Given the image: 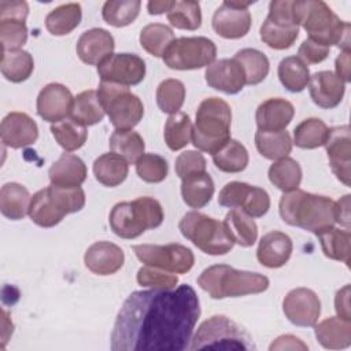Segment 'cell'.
<instances>
[{
  "instance_id": "1",
  "label": "cell",
  "mask_w": 351,
  "mask_h": 351,
  "mask_svg": "<svg viewBox=\"0 0 351 351\" xmlns=\"http://www.w3.org/2000/svg\"><path fill=\"white\" fill-rule=\"evenodd\" d=\"M199 315V298L188 284L171 289L134 291L115 318L111 350H186Z\"/></svg>"
},
{
  "instance_id": "2",
  "label": "cell",
  "mask_w": 351,
  "mask_h": 351,
  "mask_svg": "<svg viewBox=\"0 0 351 351\" xmlns=\"http://www.w3.org/2000/svg\"><path fill=\"white\" fill-rule=\"evenodd\" d=\"M292 11L299 26L308 38L330 48L336 45L343 51H350V23L341 21L332 8L322 0H296Z\"/></svg>"
},
{
  "instance_id": "3",
  "label": "cell",
  "mask_w": 351,
  "mask_h": 351,
  "mask_svg": "<svg viewBox=\"0 0 351 351\" xmlns=\"http://www.w3.org/2000/svg\"><path fill=\"white\" fill-rule=\"evenodd\" d=\"M278 210L284 222L313 233L336 223L335 202L328 196L302 189L285 192L280 199Z\"/></svg>"
},
{
  "instance_id": "4",
  "label": "cell",
  "mask_w": 351,
  "mask_h": 351,
  "mask_svg": "<svg viewBox=\"0 0 351 351\" xmlns=\"http://www.w3.org/2000/svg\"><path fill=\"white\" fill-rule=\"evenodd\" d=\"M269 284V278L261 273L237 270L229 265H213L197 277V285L213 299L261 293Z\"/></svg>"
},
{
  "instance_id": "5",
  "label": "cell",
  "mask_w": 351,
  "mask_h": 351,
  "mask_svg": "<svg viewBox=\"0 0 351 351\" xmlns=\"http://www.w3.org/2000/svg\"><path fill=\"white\" fill-rule=\"evenodd\" d=\"M232 110L219 97L204 99L196 111V121L192 130L193 145L203 152L214 155L230 140Z\"/></svg>"
},
{
  "instance_id": "6",
  "label": "cell",
  "mask_w": 351,
  "mask_h": 351,
  "mask_svg": "<svg viewBox=\"0 0 351 351\" xmlns=\"http://www.w3.org/2000/svg\"><path fill=\"white\" fill-rule=\"evenodd\" d=\"M85 206V192L81 186L49 185L37 191L30 200L29 217L41 228L58 225L67 214L77 213Z\"/></svg>"
},
{
  "instance_id": "7",
  "label": "cell",
  "mask_w": 351,
  "mask_h": 351,
  "mask_svg": "<svg viewBox=\"0 0 351 351\" xmlns=\"http://www.w3.org/2000/svg\"><path fill=\"white\" fill-rule=\"evenodd\" d=\"M165 219L160 203L149 196L117 203L108 217L111 230L122 239H136L148 229H155Z\"/></svg>"
},
{
  "instance_id": "8",
  "label": "cell",
  "mask_w": 351,
  "mask_h": 351,
  "mask_svg": "<svg viewBox=\"0 0 351 351\" xmlns=\"http://www.w3.org/2000/svg\"><path fill=\"white\" fill-rule=\"evenodd\" d=\"M189 350H255L251 336L226 315H213L203 321L191 340Z\"/></svg>"
},
{
  "instance_id": "9",
  "label": "cell",
  "mask_w": 351,
  "mask_h": 351,
  "mask_svg": "<svg viewBox=\"0 0 351 351\" xmlns=\"http://www.w3.org/2000/svg\"><path fill=\"white\" fill-rule=\"evenodd\" d=\"M178 228L186 240L208 255H225L234 245L223 222L199 211L186 213Z\"/></svg>"
},
{
  "instance_id": "10",
  "label": "cell",
  "mask_w": 351,
  "mask_h": 351,
  "mask_svg": "<svg viewBox=\"0 0 351 351\" xmlns=\"http://www.w3.org/2000/svg\"><path fill=\"white\" fill-rule=\"evenodd\" d=\"M97 96L104 112L108 115L115 129H133L143 119V101L138 96L132 93L128 86L101 81L97 89Z\"/></svg>"
},
{
  "instance_id": "11",
  "label": "cell",
  "mask_w": 351,
  "mask_h": 351,
  "mask_svg": "<svg viewBox=\"0 0 351 351\" xmlns=\"http://www.w3.org/2000/svg\"><path fill=\"white\" fill-rule=\"evenodd\" d=\"M217 56L215 44L207 37H180L176 38L166 52L163 62L173 70H196L210 66Z\"/></svg>"
},
{
  "instance_id": "12",
  "label": "cell",
  "mask_w": 351,
  "mask_h": 351,
  "mask_svg": "<svg viewBox=\"0 0 351 351\" xmlns=\"http://www.w3.org/2000/svg\"><path fill=\"white\" fill-rule=\"evenodd\" d=\"M293 0H273L269 15L261 26V40L273 49H287L299 36V25L292 11Z\"/></svg>"
},
{
  "instance_id": "13",
  "label": "cell",
  "mask_w": 351,
  "mask_h": 351,
  "mask_svg": "<svg viewBox=\"0 0 351 351\" xmlns=\"http://www.w3.org/2000/svg\"><path fill=\"white\" fill-rule=\"evenodd\" d=\"M133 251L144 265L159 267L176 274L188 273L195 263L192 250L177 243L165 245L137 244L133 245Z\"/></svg>"
},
{
  "instance_id": "14",
  "label": "cell",
  "mask_w": 351,
  "mask_h": 351,
  "mask_svg": "<svg viewBox=\"0 0 351 351\" xmlns=\"http://www.w3.org/2000/svg\"><path fill=\"white\" fill-rule=\"evenodd\" d=\"M218 203L223 207L240 208L252 218H261L270 208V196L263 188L232 181L221 189Z\"/></svg>"
},
{
  "instance_id": "15",
  "label": "cell",
  "mask_w": 351,
  "mask_h": 351,
  "mask_svg": "<svg viewBox=\"0 0 351 351\" xmlns=\"http://www.w3.org/2000/svg\"><path fill=\"white\" fill-rule=\"evenodd\" d=\"M97 74L106 82L137 85L145 77V62L136 53H112L97 66Z\"/></svg>"
},
{
  "instance_id": "16",
  "label": "cell",
  "mask_w": 351,
  "mask_h": 351,
  "mask_svg": "<svg viewBox=\"0 0 351 351\" xmlns=\"http://www.w3.org/2000/svg\"><path fill=\"white\" fill-rule=\"evenodd\" d=\"M251 1H223L213 15L214 32L229 40L244 37L251 27V14L248 7Z\"/></svg>"
},
{
  "instance_id": "17",
  "label": "cell",
  "mask_w": 351,
  "mask_h": 351,
  "mask_svg": "<svg viewBox=\"0 0 351 351\" xmlns=\"http://www.w3.org/2000/svg\"><path fill=\"white\" fill-rule=\"evenodd\" d=\"M282 311L288 321L296 326H314L321 314V302L308 288H295L282 300Z\"/></svg>"
},
{
  "instance_id": "18",
  "label": "cell",
  "mask_w": 351,
  "mask_h": 351,
  "mask_svg": "<svg viewBox=\"0 0 351 351\" xmlns=\"http://www.w3.org/2000/svg\"><path fill=\"white\" fill-rule=\"evenodd\" d=\"M328 159L333 174L344 185L351 184V138L350 126L340 125L329 129L325 143Z\"/></svg>"
},
{
  "instance_id": "19",
  "label": "cell",
  "mask_w": 351,
  "mask_h": 351,
  "mask_svg": "<svg viewBox=\"0 0 351 351\" xmlns=\"http://www.w3.org/2000/svg\"><path fill=\"white\" fill-rule=\"evenodd\" d=\"M73 100L74 97L67 86L51 82L37 96V114L47 122H60L70 115Z\"/></svg>"
},
{
  "instance_id": "20",
  "label": "cell",
  "mask_w": 351,
  "mask_h": 351,
  "mask_svg": "<svg viewBox=\"0 0 351 351\" xmlns=\"http://www.w3.org/2000/svg\"><path fill=\"white\" fill-rule=\"evenodd\" d=\"M0 136L5 147L18 149L36 143L38 137V128L27 114L14 111L3 118Z\"/></svg>"
},
{
  "instance_id": "21",
  "label": "cell",
  "mask_w": 351,
  "mask_h": 351,
  "mask_svg": "<svg viewBox=\"0 0 351 351\" xmlns=\"http://www.w3.org/2000/svg\"><path fill=\"white\" fill-rule=\"evenodd\" d=\"M204 78L210 88L228 95L239 93L245 85L244 71L234 59L214 60L207 66Z\"/></svg>"
},
{
  "instance_id": "22",
  "label": "cell",
  "mask_w": 351,
  "mask_h": 351,
  "mask_svg": "<svg viewBox=\"0 0 351 351\" xmlns=\"http://www.w3.org/2000/svg\"><path fill=\"white\" fill-rule=\"evenodd\" d=\"M115 48L114 37L101 27L84 32L77 41V55L86 64H100L112 55Z\"/></svg>"
},
{
  "instance_id": "23",
  "label": "cell",
  "mask_w": 351,
  "mask_h": 351,
  "mask_svg": "<svg viewBox=\"0 0 351 351\" xmlns=\"http://www.w3.org/2000/svg\"><path fill=\"white\" fill-rule=\"evenodd\" d=\"M125 262V254L121 247L110 241H96L84 255V263L97 276H110L117 273Z\"/></svg>"
},
{
  "instance_id": "24",
  "label": "cell",
  "mask_w": 351,
  "mask_h": 351,
  "mask_svg": "<svg viewBox=\"0 0 351 351\" xmlns=\"http://www.w3.org/2000/svg\"><path fill=\"white\" fill-rule=\"evenodd\" d=\"M308 92L313 101L321 108L337 107L344 96L346 84L332 71H317L310 77Z\"/></svg>"
},
{
  "instance_id": "25",
  "label": "cell",
  "mask_w": 351,
  "mask_h": 351,
  "mask_svg": "<svg viewBox=\"0 0 351 351\" xmlns=\"http://www.w3.org/2000/svg\"><path fill=\"white\" fill-rule=\"evenodd\" d=\"M295 108L291 101L281 97H271L262 101L255 112V121L259 130L280 132L291 123Z\"/></svg>"
},
{
  "instance_id": "26",
  "label": "cell",
  "mask_w": 351,
  "mask_h": 351,
  "mask_svg": "<svg viewBox=\"0 0 351 351\" xmlns=\"http://www.w3.org/2000/svg\"><path fill=\"white\" fill-rule=\"evenodd\" d=\"M292 250L291 237L282 232L273 230L262 236L256 250V258L265 267L278 269L289 261Z\"/></svg>"
},
{
  "instance_id": "27",
  "label": "cell",
  "mask_w": 351,
  "mask_h": 351,
  "mask_svg": "<svg viewBox=\"0 0 351 351\" xmlns=\"http://www.w3.org/2000/svg\"><path fill=\"white\" fill-rule=\"evenodd\" d=\"M86 166L84 160L73 154H62L48 170L49 181L58 186H80L86 180Z\"/></svg>"
},
{
  "instance_id": "28",
  "label": "cell",
  "mask_w": 351,
  "mask_h": 351,
  "mask_svg": "<svg viewBox=\"0 0 351 351\" xmlns=\"http://www.w3.org/2000/svg\"><path fill=\"white\" fill-rule=\"evenodd\" d=\"M318 343L328 350H341L351 344V321L329 317L314 325Z\"/></svg>"
},
{
  "instance_id": "29",
  "label": "cell",
  "mask_w": 351,
  "mask_h": 351,
  "mask_svg": "<svg viewBox=\"0 0 351 351\" xmlns=\"http://www.w3.org/2000/svg\"><path fill=\"white\" fill-rule=\"evenodd\" d=\"M30 200L32 196L23 185L18 182H7L0 191V211L8 219H22L29 214Z\"/></svg>"
},
{
  "instance_id": "30",
  "label": "cell",
  "mask_w": 351,
  "mask_h": 351,
  "mask_svg": "<svg viewBox=\"0 0 351 351\" xmlns=\"http://www.w3.org/2000/svg\"><path fill=\"white\" fill-rule=\"evenodd\" d=\"M128 173L129 163L114 152L103 154L93 162L95 178L104 186H118L126 180Z\"/></svg>"
},
{
  "instance_id": "31",
  "label": "cell",
  "mask_w": 351,
  "mask_h": 351,
  "mask_svg": "<svg viewBox=\"0 0 351 351\" xmlns=\"http://www.w3.org/2000/svg\"><path fill=\"white\" fill-rule=\"evenodd\" d=\"M182 200L192 208H202L210 203L215 186L211 176L204 171L181 180Z\"/></svg>"
},
{
  "instance_id": "32",
  "label": "cell",
  "mask_w": 351,
  "mask_h": 351,
  "mask_svg": "<svg viewBox=\"0 0 351 351\" xmlns=\"http://www.w3.org/2000/svg\"><path fill=\"white\" fill-rule=\"evenodd\" d=\"M315 234L321 243L322 252L325 254L326 258L344 262L347 266H350V254H351L350 230L329 226L319 230Z\"/></svg>"
},
{
  "instance_id": "33",
  "label": "cell",
  "mask_w": 351,
  "mask_h": 351,
  "mask_svg": "<svg viewBox=\"0 0 351 351\" xmlns=\"http://www.w3.org/2000/svg\"><path fill=\"white\" fill-rule=\"evenodd\" d=\"M223 225L234 244L251 247L258 239V226L255 221L240 208H232L226 214Z\"/></svg>"
},
{
  "instance_id": "34",
  "label": "cell",
  "mask_w": 351,
  "mask_h": 351,
  "mask_svg": "<svg viewBox=\"0 0 351 351\" xmlns=\"http://www.w3.org/2000/svg\"><path fill=\"white\" fill-rule=\"evenodd\" d=\"M0 70L5 80L15 84L23 82L32 75L34 70L33 56L23 49L1 51Z\"/></svg>"
},
{
  "instance_id": "35",
  "label": "cell",
  "mask_w": 351,
  "mask_h": 351,
  "mask_svg": "<svg viewBox=\"0 0 351 351\" xmlns=\"http://www.w3.org/2000/svg\"><path fill=\"white\" fill-rule=\"evenodd\" d=\"M104 114L97 92L93 89L78 93L73 100L70 117L82 126L99 123L104 118Z\"/></svg>"
},
{
  "instance_id": "36",
  "label": "cell",
  "mask_w": 351,
  "mask_h": 351,
  "mask_svg": "<svg viewBox=\"0 0 351 351\" xmlns=\"http://www.w3.org/2000/svg\"><path fill=\"white\" fill-rule=\"evenodd\" d=\"M255 145L258 152L270 160H278L287 158L292 149V140L287 130L265 132L256 130Z\"/></svg>"
},
{
  "instance_id": "37",
  "label": "cell",
  "mask_w": 351,
  "mask_h": 351,
  "mask_svg": "<svg viewBox=\"0 0 351 351\" xmlns=\"http://www.w3.org/2000/svg\"><path fill=\"white\" fill-rule=\"evenodd\" d=\"M82 11L78 3H67L53 8L45 18V27L53 36L71 33L81 22Z\"/></svg>"
},
{
  "instance_id": "38",
  "label": "cell",
  "mask_w": 351,
  "mask_h": 351,
  "mask_svg": "<svg viewBox=\"0 0 351 351\" xmlns=\"http://www.w3.org/2000/svg\"><path fill=\"white\" fill-rule=\"evenodd\" d=\"M243 69L245 75V85H258L269 74L267 56L254 48H244L236 52L233 58Z\"/></svg>"
},
{
  "instance_id": "39",
  "label": "cell",
  "mask_w": 351,
  "mask_h": 351,
  "mask_svg": "<svg viewBox=\"0 0 351 351\" xmlns=\"http://www.w3.org/2000/svg\"><path fill=\"white\" fill-rule=\"evenodd\" d=\"M270 182L280 191L291 192L299 188L302 182V167L292 158H282L276 160L267 171Z\"/></svg>"
},
{
  "instance_id": "40",
  "label": "cell",
  "mask_w": 351,
  "mask_h": 351,
  "mask_svg": "<svg viewBox=\"0 0 351 351\" xmlns=\"http://www.w3.org/2000/svg\"><path fill=\"white\" fill-rule=\"evenodd\" d=\"M278 78L285 89L298 93L302 92L310 81V71L298 56H287L278 64Z\"/></svg>"
},
{
  "instance_id": "41",
  "label": "cell",
  "mask_w": 351,
  "mask_h": 351,
  "mask_svg": "<svg viewBox=\"0 0 351 351\" xmlns=\"http://www.w3.org/2000/svg\"><path fill=\"white\" fill-rule=\"evenodd\" d=\"M329 128L319 118H307L293 129V143L303 149H314L325 145Z\"/></svg>"
},
{
  "instance_id": "42",
  "label": "cell",
  "mask_w": 351,
  "mask_h": 351,
  "mask_svg": "<svg viewBox=\"0 0 351 351\" xmlns=\"http://www.w3.org/2000/svg\"><path fill=\"white\" fill-rule=\"evenodd\" d=\"M108 144L111 152L122 156L123 159H126L128 163H136L145 149L143 137L133 129H115V132L110 137Z\"/></svg>"
},
{
  "instance_id": "43",
  "label": "cell",
  "mask_w": 351,
  "mask_h": 351,
  "mask_svg": "<svg viewBox=\"0 0 351 351\" xmlns=\"http://www.w3.org/2000/svg\"><path fill=\"white\" fill-rule=\"evenodd\" d=\"M193 125L188 114L176 112L171 114L165 123V143L171 151H178L186 147L192 140Z\"/></svg>"
},
{
  "instance_id": "44",
  "label": "cell",
  "mask_w": 351,
  "mask_h": 351,
  "mask_svg": "<svg viewBox=\"0 0 351 351\" xmlns=\"http://www.w3.org/2000/svg\"><path fill=\"white\" fill-rule=\"evenodd\" d=\"M213 162L223 173H240L248 165V151L240 141L230 138L213 155Z\"/></svg>"
},
{
  "instance_id": "45",
  "label": "cell",
  "mask_w": 351,
  "mask_h": 351,
  "mask_svg": "<svg viewBox=\"0 0 351 351\" xmlns=\"http://www.w3.org/2000/svg\"><path fill=\"white\" fill-rule=\"evenodd\" d=\"M174 40L176 38L171 27L163 23H149L140 32L141 47L155 58L163 56Z\"/></svg>"
},
{
  "instance_id": "46",
  "label": "cell",
  "mask_w": 351,
  "mask_h": 351,
  "mask_svg": "<svg viewBox=\"0 0 351 351\" xmlns=\"http://www.w3.org/2000/svg\"><path fill=\"white\" fill-rule=\"evenodd\" d=\"M51 132L56 143L67 152L81 148L88 138L86 128L71 118L52 123Z\"/></svg>"
},
{
  "instance_id": "47",
  "label": "cell",
  "mask_w": 351,
  "mask_h": 351,
  "mask_svg": "<svg viewBox=\"0 0 351 351\" xmlns=\"http://www.w3.org/2000/svg\"><path fill=\"white\" fill-rule=\"evenodd\" d=\"M141 3L138 0H110L101 8L103 19L114 26L123 27L136 21L140 12Z\"/></svg>"
},
{
  "instance_id": "48",
  "label": "cell",
  "mask_w": 351,
  "mask_h": 351,
  "mask_svg": "<svg viewBox=\"0 0 351 351\" xmlns=\"http://www.w3.org/2000/svg\"><path fill=\"white\" fill-rule=\"evenodd\" d=\"M167 19L176 29L196 30L202 25L200 4L188 0L173 1V5L167 12Z\"/></svg>"
},
{
  "instance_id": "49",
  "label": "cell",
  "mask_w": 351,
  "mask_h": 351,
  "mask_svg": "<svg viewBox=\"0 0 351 351\" xmlns=\"http://www.w3.org/2000/svg\"><path fill=\"white\" fill-rule=\"evenodd\" d=\"M185 100V85L176 78L162 81L156 89V103L160 111L176 114L180 111Z\"/></svg>"
},
{
  "instance_id": "50",
  "label": "cell",
  "mask_w": 351,
  "mask_h": 351,
  "mask_svg": "<svg viewBox=\"0 0 351 351\" xmlns=\"http://www.w3.org/2000/svg\"><path fill=\"white\" fill-rule=\"evenodd\" d=\"M167 171L166 159L158 154H143L136 162L137 176L149 184L162 182L167 177Z\"/></svg>"
},
{
  "instance_id": "51",
  "label": "cell",
  "mask_w": 351,
  "mask_h": 351,
  "mask_svg": "<svg viewBox=\"0 0 351 351\" xmlns=\"http://www.w3.org/2000/svg\"><path fill=\"white\" fill-rule=\"evenodd\" d=\"M27 41V27L25 21L0 19L1 51L21 49Z\"/></svg>"
},
{
  "instance_id": "52",
  "label": "cell",
  "mask_w": 351,
  "mask_h": 351,
  "mask_svg": "<svg viewBox=\"0 0 351 351\" xmlns=\"http://www.w3.org/2000/svg\"><path fill=\"white\" fill-rule=\"evenodd\" d=\"M137 282L141 287L154 289H171L178 284V277L176 273L166 271L154 266H143L137 271Z\"/></svg>"
},
{
  "instance_id": "53",
  "label": "cell",
  "mask_w": 351,
  "mask_h": 351,
  "mask_svg": "<svg viewBox=\"0 0 351 351\" xmlns=\"http://www.w3.org/2000/svg\"><path fill=\"white\" fill-rule=\"evenodd\" d=\"M206 159L200 151H185L176 159V174L184 180L189 176L206 171Z\"/></svg>"
},
{
  "instance_id": "54",
  "label": "cell",
  "mask_w": 351,
  "mask_h": 351,
  "mask_svg": "<svg viewBox=\"0 0 351 351\" xmlns=\"http://www.w3.org/2000/svg\"><path fill=\"white\" fill-rule=\"evenodd\" d=\"M329 51H330L329 47L322 45L310 38H306L298 49V58L304 64H317L324 62L328 58Z\"/></svg>"
},
{
  "instance_id": "55",
  "label": "cell",
  "mask_w": 351,
  "mask_h": 351,
  "mask_svg": "<svg viewBox=\"0 0 351 351\" xmlns=\"http://www.w3.org/2000/svg\"><path fill=\"white\" fill-rule=\"evenodd\" d=\"M29 5L23 0H3L0 1V19L26 21Z\"/></svg>"
},
{
  "instance_id": "56",
  "label": "cell",
  "mask_w": 351,
  "mask_h": 351,
  "mask_svg": "<svg viewBox=\"0 0 351 351\" xmlns=\"http://www.w3.org/2000/svg\"><path fill=\"white\" fill-rule=\"evenodd\" d=\"M335 308L337 317L351 321V310H350V285H344L336 292L335 296Z\"/></svg>"
},
{
  "instance_id": "57",
  "label": "cell",
  "mask_w": 351,
  "mask_h": 351,
  "mask_svg": "<svg viewBox=\"0 0 351 351\" xmlns=\"http://www.w3.org/2000/svg\"><path fill=\"white\" fill-rule=\"evenodd\" d=\"M350 195H344L337 202H335V221L350 230Z\"/></svg>"
},
{
  "instance_id": "58",
  "label": "cell",
  "mask_w": 351,
  "mask_h": 351,
  "mask_svg": "<svg viewBox=\"0 0 351 351\" xmlns=\"http://www.w3.org/2000/svg\"><path fill=\"white\" fill-rule=\"evenodd\" d=\"M270 351L273 350H308L307 344H304L300 339L292 335H282L278 336L269 347Z\"/></svg>"
},
{
  "instance_id": "59",
  "label": "cell",
  "mask_w": 351,
  "mask_h": 351,
  "mask_svg": "<svg viewBox=\"0 0 351 351\" xmlns=\"http://www.w3.org/2000/svg\"><path fill=\"white\" fill-rule=\"evenodd\" d=\"M336 75L346 84L350 82V51H343L335 62Z\"/></svg>"
},
{
  "instance_id": "60",
  "label": "cell",
  "mask_w": 351,
  "mask_h": 351,
  "mask_svg": "<svg viewBox=\"0 0 351 351\" xmlns=\"http://www.w3.org/2000/svg\"><path fill=\"white\" fill-rule=\"evenodd\" d=\"M173 1L165 0V1H148L147 10L151 15H160V14H167L169 10L171 8Z\"/></svg>"
}]
</instances>
